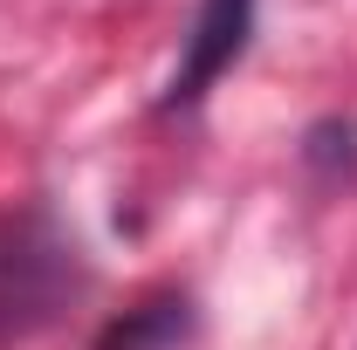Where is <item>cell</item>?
<instances>
[{
    "label": "cell",
    "mask_w": 357,
    "mask_h": 350,
    "mask_svg": "<svg viewBox=\"0 0 357 350\" xmlns=\"http://www.w3.org/2000/svg\"><path fill=\"white\" fill-rule=\"evenodd\" d=\"M62 289H76V248H62L35 220H0V337L48 323Z\"/></svg>",
    "instance_id": "6da1fadb"
},
{
    "label": "cell",
    "mask_w": 357,
    "mask_h": 350,
    "mask_svg": "<svg viewBox=\"0 0 357 350\" xmlns=\"http://www.w3.org/2000/svg\"><path fill=\"white\" fill-rule=\"evenodd\" d=\"M248 35H255V0H199L192 42H185V55H178V69H172V89H165V110L199 103V96L241 62Z\"/></svg>",
    "instance_id": "7a4b0ae2"
},
{
    "label": "cell",
    "mask_w": 357,
    "mask_h": 350,
    "mask_svg": "<svg viewBox=\"0 0 357 350\" xmlns=\"http://www.w3.org/2000/svg\"><path fill=\"white\" fill-rule=\"evenodd\" d=\"M185 330V303H158L144 323H131V330H110L103 337V350H144L151 337H178Z\"/></svg>",
    "instance_id": "3957f363"
}]
</instances>
